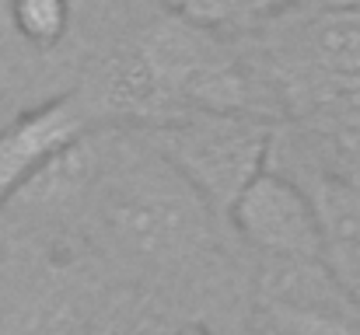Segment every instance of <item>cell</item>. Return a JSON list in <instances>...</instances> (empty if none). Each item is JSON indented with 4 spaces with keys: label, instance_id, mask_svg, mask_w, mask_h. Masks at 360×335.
Listing matches in <instances>:
<instances>
[{
    "label": "cell",
    "instance_id": "6da1fadb",
    "mask_svg": "<svg viewBox=\"0 0 360 335\" xmlns=\"http://www.w3.org/2000/svg\"><path fill=\"white\" fill-rule=\"evenodd\" d=\"M217 210L140 136L105 140L98 182L81 221L120 265L182 272L214 248Z\"/></svg>",
    "mask_w": 360,
    "mask_h": 335
},
{
    "label": "cell",
    "instance_id": "7a4b0ae2",
    "mask_svg": "<svg viewBox=\"0 0 360 335\" xmlns=\"http://www.w3.org/2000/svg\"><path fill=\"white\" fill-rule=\"evenodd\" d=\"M116 91L126 105L161 122L182 112L266 115L273 88L231 46L224 28L172 11L143 28ZM147 122V126H150Z\"/></svg>",
    "mask_w": 360,
    "mask_h": 335
},
{
    "label": "cell",
    "instance_id": "3957f363",
    "mask_svg": "<svg viewBox=\"0 0 360 335\" xmlns=\"http://www.w3.org/2000/svg\"><path fill=\"white\" fill-rule=\"evenodd\" d=\"M221 217L269 168L273 122L241 112H182L143 126L140 133Z\"/></svg>",
    "mask_w": 360,
    "mask_h": 335
},
{
    "label": "cell",
    "instance_id": "277c9868",
    "mask_svg": "<svg viewBox=\"0 0 360 335\" xmlns=\"http://www.w3.org/2000/svg\"><path fill=\"white\" fill-rule=\"evenodd\" d=\"M228 223L259 258H326L315 203L294 175L266 168L238 196Z\"/></svg>",
    "mask_w": 360,
    "mask_h": 335
},
{
    "label": "cell",
    "instance_id": "5b68a950",
    "mask_svg": "<svg viewBox=\"0 0 360 335\" xmlns=\"http://www.w3.org/2000/svg\"><path fill=\"white\" fill-rule=\"evenodd\" d=\"M88 105L77 95L53 98L39 109L18 112L0 129V210L49 161L88 136Z\"/></svg>",
    "mask_w": 360,
    "mask_h": 335
},
{
    "label": "cell",
    "instance_id": "8992f818",
    "mask_svg": "<svg viewBox=\"0 0 360 335\" xmlns=\"http://www.w3.org/2000/svg\"><path fill=\"white\" fill-rule=\"evenodd\" d=\"M319 214L322 227V251L336 280L360 304V182L329 171H301L294 175Z\"/></svg>",
    "mask_w": 360,
    "mask_h": 335
},
{
    "label": "cell",
    "instance_id": "52a82bcc",
    "mask_svg": "<svg viewBox=\"0 0 360 335\" xmlns=\"http://www.w3.org/2000/svg\"><path fill=\"white\" fill-rule=\"evenodd\" d=\"M70 0H11V28L35 49H53L74 25Z\"/></svg>",
    "mask_w": 360,
    "mask_h": 335
},
{
    "label": "cell",
    "instance_id": "ba28073f",
    "mask_svg": "<svg viewBox=\"0 0 360 335\" xmlns=\"http://www.w3.org/2000/svg\"><path fill=\"white\" fill-rule=\"evenodd\" d=\"M311 0H175V11L214 25V28H241L252 21H269L280 18L283 11H297Z\"/></svg>",
    "mask_w": 360,
    "mask_h": 335
},
{
    "label": "cell",
    "instance_id": "9c48e42d",
    "mask_svg": "<svg viewBox=\"0 0 360 335\" xmlns=\"http://www.w3.org/2000/svg\"><path fill=\"white\" fill-rule=\"evenodd\" d=\"M74 4V14L81 18V14H91V11H98L102 4H109V0H70Z\"/></svg>",
    "mask_w": 360,
    "mask_h": 335
},
{
    "label": "cell",
    "instance_id": "30bf717a",
    "mask_svg": "<svg viewBox=\"0 0 360 335\" xmlns=\"http://www.w3.org/2000/svg\"><path fill=\"white\" fill-rule=\"evenodd\" d=\"M14 115H18V112H14V105H11V102H0V129H4V126H7Z\"/></svg>",
    "mask_w": 360,
    "mask_h": 335
},
{
    "label": "cell",
    "instance_id": "8fae6325",
    "mask_svg": "<svg viewBox=\"0 0 360 335\" xmlns=\"http://www.w3.org/2000/svg\"><path fill=\"white\" fill-rule=\"evenodd\" d=\"M182 335H207V332H182Z\"/></svg>",
    "mask_w": 360,
    "mask_h": 335
}]
</instances>
